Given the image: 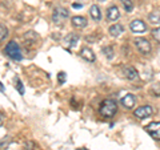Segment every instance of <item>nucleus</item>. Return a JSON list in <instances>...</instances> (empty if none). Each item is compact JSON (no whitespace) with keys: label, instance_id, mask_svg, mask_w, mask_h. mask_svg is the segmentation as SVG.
I'll return each mask as SVG.
<instances>
[{"label":"nucleus","instance_id":"obj_18","mask_svg":"<svg viewBox=\"0 0 160 150\" xmlns=\"http://www.w3.org/2000/svg\"><path fill=\"white\" fill-rule=\"evenodd\" d=\"M102 52L104 53V56H106L108 60H112L113 59V48L112 47H104L102 49Z\"/></svg>","mask_w":160,"mask_h":150},{"label":"nucleus","instance_id":"obj_8","mask_svg":"<svg viewBox=\"0 0 160 150\" xmlns=\"http://www.w3.org/2000/svg\"><path fill=\"white\" fill-rule=\"evenodd\" d=\"M122 74H123V76L126 77L127 80H131V81H133V80H138V77H139L138 71H136V69H135L133 67H129V65L123 67Z\"/></svg>","mask_w":160,"mask_h":150},{"label":"nucleus","instance_id":"obj_11","mask_svg":"<svg viewBox=\"0 0 160 150\" xmlns=\"http://www.w3.org/2000/svg\"><path fill=\"white\" fill-rule=\"evenodd\" d=\"M71 23H72V26L75 28H79V29H82V28H86L87 27V19L86 17H83V16H73L71 19Z\"/></svg>","mask_w":160,"mask_h":150},{"label":"nucleus","instance_id":"obj_3","mask_svg":"<svg viewBox=\"0 0 160 150\" xmlns=\"http://www.w3.org/2000/svg\"><path fill=\"white\" fill-rule=\"evenodd\" d=\"M68 16H69V12H68L67 8H64V7H56V8L53 9V13H52V21L55 24L63 23Z\"/></svg>","mask_w":160,"mask_h":150},{"label":"nucleus","instance_id":"obj_14","mask_svg":"<svg viewBox=\"0 0 160 150\" xmlns=\"http://www.w3.org/2000/svg\"><path fill=\"white\" fill-rule=\"evenodd\" d=\"M89 15H91V17L95 21H100V20H102V11H100L99 6H96V4L91 6V8H89Z\"/></svg>","mask_w":160,"mask_h":150},{"label":"nucleus","instance_id":"obj_27","mask_svg":"<svg viewBox=\"0 0 160 150\" xmlns=\"http://www.w3.org/2000/svg\"><path fill=\"white\" fill-rule=\"evenodd\" d=\"M3 122H4V117H3V114L0 113V126L3 125Z\"/></svg>","mask_w":160,"mask_h":150},{"label":"nucleus","instance_id":"obj_21","mask_svg":"<svg viewBox=\"0 0 160 150\" xmlns=\"http://www.w3.org/2000/svg\"><path fill=\"white\" fill-rule=\"evenodd\" d=\"M24 39H26L27 41H28V40H32V41H36V40H38V36H36V33H35L33 31H29V32H27L26 35H24Z\"/></svg>","mask_w":160,"mask_h":150},{"label":"nucleus","instance_id":"obj_26","mask_svg":"<svg viewBox=\"0 0 160 150\" xmlns=\"http://www.w3.org/2000/svg\"><path fill=\"white\" fill-rule=\"evenodd\" d=\"M0 92H2V93H6V88L3 87V84H2V82H0Z\"/></svg>","mask_w":160,"mask_h":150},{"label":"nucleus","instance_id":"obj_19","mask_svg":"<svg viewBox=\"0 0 160 150\" xmlns=\"http://www.w3.org/2000/svg\"><path fill=\"white\" fill-rule=\"evenodd\" d=\"M122 4L124 9H126V12H132L133 11V3L131 0H122Z\"/></svg>","mask_w":160,"mask_h":150},{"label":"nucleus","instance_id":"obj_28","mask_svg":"<svg viewBox=\"0 0 160 150\" xmlns=\"http://www.w3.org/2000/svg\"><path fill=\"white\" fill-rule=\"evenodd\" d=\"M98 2H106V0H98Z\"/></svg>","mask_w":160,"mask_h":150},{"label":"nucleus","instance_id":"obj_4","mask_svg":"<svg viewBox=\"0 0 160 150\" xmlns=\"http://www.w3.org/2000/svg\"><path fill=\"white\" fill-rule=\"evenodd\" d=\"M152 113H153V109H152V106H149V105H143V106H139L138 109H135L133 110L135 117H138L140 120L151 117Z\"/></svg>","mask_w":160,"mask_h":150},{"label":"nucleus","instance_id":"obj_10","mask_svg":"<svg viewBox=\"0 0 160 150\" xmlns=\"http://www.w3.org/2000/svg\"><path fill=\"white\" fill-rule=\"evenodd\" d=\"M80 56L88 63H95V60H96V56H95V53L91 48H83L80 51Z\"/></svg>","mask_w":160,"mask_h":150},{"label":"nucleus","instance_id":"obj_20","mask_svg":"<svg viewBox=\"0 0 160 150\" xmlns=\"http://www.w3.org/2000/svg\"><path fill=\"white\" fill-rule=\"evenodd\" d=\"M8 36V29L6 26H3V24H0V41H3L4 39Z\"/></svg>","mask_w":160,"mask_h":150},{"label":"nucleus","instance_id":"obj_9","mask_svg":"<svg viewBox=\"0 0 160 150\" xmlns=\"http://www.w3.org/2000/svg\"><path fill=\"white\" fill-rule=\"evenodd\" d=\"M122 105L126 109H133V106H135V104H136V97L133 96V94H131V93H128V94H126L123 98H122Z\"/></svg>","mask_w":160,"mask_h":150},{"label":"nucleus","instance_id":"obj_6","mask_svg":"<svg viewBox=\"0 0 160 150\" xmlns=\"http://www.w3.org/2000/svg\"><path fill=\"white\" fill-rule=\"evenodd\" d=\"M146 130L153 139L160 141V122H151L146 126Z\"/></svg>","mask_w":160,"mask_h":150},{"label":"nucleus","instance_id":"obj_16","mask_svg":"<svg viewBox=\"0 0 160 150\" xmlns=\"http://www.w3.org/2000/svg\"><path fill=\"white\" fill-rule=\"evenodd\" d=\"M148 19L152 24H160V11H153L148 15Z\"/></svg>","mask_w":160,"mask_h":150},{"label":"nucleus","instance_id":"obj_7","mask_svg":"<svg viewBox=\"0 0 160 150\" xmlns=\"http://www.w3.org/2000/svg\"><path fill=\"white\" fill-rule=\"evenodd\" d=\"M129 29H131V32L139 35V33H144L147 31V26L142 20H132V21L129 23Z\"/></svg>","mask_w":160,"mask_h":150},{"label":"nucleus","instance_id":"obj_24","mask_svg":"<svg viewBox=\"0 0 160 150\" xmlns=\"http://www.w3.org/2000/svg\"><path fill=\"white\" fill-rule=\"evenodd\" d=\"M58 80H59L60 84H64V82H66V73H64V72H60V73L58 74Z\"/></svg>","mask_w":160,"mask_h":150},{"label":"nucleus","instance_id":"obj_17","mask_svg":"<svg viewBox=\"0 0 160 150\" xmlns=\"http://www.w3.org/2000/svg\"><path fill=\"white\" fill-rule=\"evenodd\" d=\"M15 88H16L18 92L23 96V94H24V85H23L22 80H20L19 77H15Z\"/></svg>","mask_w":160,"mask_h":150},{"label":"nucleus","instance_id":"obj_13","mask_svg":"<svg viewBox=\"0 0 160 150\" xmlns=\"http://www.w3.org/2000/svg\"><path fill=\"white\" fill-rule=\"evenodd\" d=\"M108 32H109V35H111L112 37H119L120 35L124 32V27L122 26V24H113V26L109 27Z\"/></svg>","mask_w":160,"mask_h":150},{"label":"nucleus","instance_id":"obj_5","mask_svg":"<svg viewBox=\"0 0 160 150\" xmlns=\"http://www.w3.org/2000/svg\"><path fill=\"white\" fill-rule=\"evenodd\" d=\"M133 43H135V45H136V48L140 51V53L148 54L149 52H151V44H149L148 40L142 39V37H138V39H135Z\"/></svg>","mask_w":160,"mask_h":150},{"label":"nucleus","instance_id":"obj_12","mask_svg":"<svg viewBox=\"0 0 160 150\" xmlns=\"http://www.w3.org/2000/svg\"><path fill=\"white\" fill-rule=\"evenodd\" d=\"M120 16V12H119V8L116 6H111L108 9H107V19L108 21H115L118 20Z\"/></svg>","mask_w":160,"mask_h":150},{"label":"nucleus","instance_id":"obj_2","mask_svg":"<svg viewBox=\"0 0 160 150\" xmlns=\"http://www.w3.org/2000/svg\"><path fill=\"white\" fill-rule=\"evenodd\" d=\"M4 53H6L9 59L16 60V61H20V60L23 59V56H22V51H20V47H19V44L15 41V40H11V41H9L7 45H6Z\"/></svg>","mask_w":160,"mask_h":150},{"label":"nucleus","instance_id":"obj_23","mask_svg":"<svg viewBox=\"0 0 160 150\" xmlns=\"http://www.w3.org/2000/svg\"><path fill=\"white\" fill-rule=\"evenodd\" d=\"M9 141H11V139H9L8 137H7V138H4V139H2V141H0V148H2V149H6V148H8Z\"/></svg>","mask_w":160,"mask_h":150},{"label":"nucleus","instance_id":"obj_25","mask_svg":"<svg viewBox=\"0 0 160 150\" xmlns=\"http://www.w3.org/2000/svg\"><path fill=\"white\" fill-rule=\"evenodd\" d=\"M72 7H73V8H82V7H83V4H79V3H73V4H72Z\"/></svg>","mask_w":160,"mask_h":150},{"label":"nucleus","instance_id":"obj_15","mask_svg":"<svg viewBox=\"0 0 160 150\" xmlns=\"http://www.w3.org/2000/svg\"><path fill=\"white\" fill-rule=\"evenodd\" d=\"M79 40H80L79 35H76V33H69L68 36L66 37V43L69 45V48H73V47H76V45H78Z\"/></svg>","mask_w":160,"mask_h":150},{"label":"nucleus","instance_id":"obj_22","mask_svg":"<svg viewBox=\"0 0 160 150\" xmlns=\"http://www.w3.org/2000/svg\"><path fill=\"white\" fill-rule=\"evenodd\" d=\"M152 36L155 37V40H158V41L160 43V27L152 29Z\"/></svg>","mask_w":160,"mask_h":150},{"label":"nucleus","instance_id":"obj_1","mask_svg":"<svg viewBox=\"0 0 160 150\" xmlns=\"http://www.w3.org/2000/svg\"><path fill=\"white\" fill-rule=\"evenodd\" d=\"M116 112H118V105L113 100L107 98L102 102V105H100V114L106 118L113 117L115 114H116Z\"/></svg>","mask_w":160,"mask_h":150}]
</instances>
